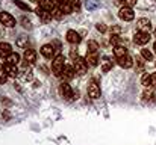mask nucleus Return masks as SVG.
<instances>
[{
	"mask_svg": "<svg viewBox=\"0 0 156 145\" xmlns=\"http://www.w3.org/2000/svg\"><path fill=\"white\" fill-rule=\"evenodd\" d=\"M99 50V44L96 41H88L87 44V53H97Z\"/></svg>",
	"mask_w": 156,
	"mask_h": 145,
	"instance_id": "4be33fe9",
	"label": "nucleus"
},
{
	"mask_svg": "<svg viewBox=\"0 0 156 145\" xmlns=\"http://www.w3.org/2000/svg\"><path fill=\"white\" fill-rule=\"evenodd\" d=\"M30 2H40V0H30Z\"/></svg>",
	"mask_w": 156,
	"mask_h": 145,
	"instance_id": "a19ab883",
	"label": "nucleus"
},
{
	"mask_svg": "<svg viewBox=\"0 0 156 145\" xmlns=\"http://www.w3.org/2000/svg\"><path fill=\"white\" fill-rule=\"evenodd\" d=\"M112 32L118 33V32H120V27H118V26H114V27H112Z\"/></svg>",
	"mask_w": 156,
	"mask_h": 145,
	"instance_id": "4c0bfd02",
	"label": "nucleus"
},
{
	"mask_svg": "<svg viewBox=\"0 0 156 145\" xmlns=\"http://www.w3.org/2000/svg\"><path fill=\"white\" fill-rule=\"evenodd\" d=\"M64 68H65V64H64V56H61V54H58L55 59H53L52 62V70L53 73L58 76V77H61V74H62V71H64Z\"/></svg>",
	"mask_w": 156,
	"mask_h": 145,
	"instance_id": "f03ea898",
	"label": "nucleus"
},
{
	"mask_svg": "<svg viewBox=\"0 0 156 145\" xmlns=\"http://www.w3.org/2000/svg\"><path fill=\"white\" fill-rule=\"evenodd\" d=\"M37 14H38V17L43 20V21H50L53 17H52V14L49 12V11H46V9H43L41 6L40 8H37Z\"/></svg>",
	"mask_w": 156,
	"mask_h": 145,
	"instance_id": "4468645a",
	"label": "nucleus"
},
{
	"mask_svg": "<svg viewBox=\"0 0 156 145\" xmlns=\"http://www.w3.org/2000/svg\"><path fill=\"white\" fill-rule=\"evenodd\" d=\"M117 64H118L121 68H132V65H133V59H132L129 54H126V56L118 57V59H117Z\"/></svg>",
	"mask_w": 156,
	"mask_h": 145,
	"instance_id": "6e6552de",
	"label": "nucleus"
},
{
	"mask_svg": "<svg viewBox=\"0 0 156 145\" xmlns=\"http://www.w3.org/2000/svg\"><path fill=\"white\" fill-rule=\"evenodd\" d=\"M40 6L49 12H52L53 9L56 8V2L55 0H40Z\"/></svg>",
	"mask_w": 156,
	"mask_h": 145,
	"instance_id": "2eb2a0df",
	"label": "nucleus"
},
{
	"mask_svg": "<svg viewBox=\"0 0 156 145\" xmlns=\"http://www.w3.org/2000/svg\"><path fill=\"white\" fill-rule=\"evenodd\" d=\"M5 70H6L8 76H11V77H17V76H18V68H17V65L6 64V65H5Z\"/></svg>",
	"mask_w": 156,
	"mask_h": 145,
	"instance_id": "a211bd4d",
	"label": "nucleus"
},
{
	"mask_svg": "<svg viewBox=\"0 0 156 145\" xmlns=\"http://www.w3.org/2000/svg\"><path fill=\"white\" fill-rule=\"evenodd\" d=\"M99 6V2L97 0H87V8L91 11V9H96Z\"/></svg>",
	"mask_w": 156,
	"mask_h": 145,
	"instance_id": "c85d7f7f",
	"label": "nucleus"
},
{
	"mask_svg": "<svg viewBox=\"0 0 156 145\" xmlns=\"http://www.w3.org/2000/svg\"><path fill=\"white\" fill-rule=\"evenodd\" d=\"M6 79H8V73H6L5 67L0 64V83H5V82H6Z\"/></svg>",
	"mask_w": 156,
	"mask_h": 145,
	"instance_id": "cd10ccee",
	"label": "nucleus"
},
{
	"mask_svg": "<svg viewBox=\"0 0 156 145\" xmlns=\"http://www.w3.org/2000/svg\"><path fill=\"white\" fill-rule=\"evenodd\" d=\"M0 23L5 27H14L15 26V18L8 12H0Z\"/></svg>",
	"mask_w": 156,
	"mask_h": 145,
	"instance_id": "20e7f679",
	"label": "nucleus"
},
{
	"mask_svg": "<svg viewBox=\"0 0 156 145\" xmlns=\"http://www.w3.org/2000/svg\"><path fill=\"white\" fill-rule=\"evenodd\" d=\"M20 62V54L18 53H11L8 57H6V64H12V65H17Z\"/></svg>",
	"mask_w": 156,
	"mask_h": 145,
	"instance_id": "aec40b11",
	"label": "nucleus"
},
{
	"mask_svg": "<svg viewBox=\"0 0 156 145\" xmlns=\"http://www.w3.org/2000/svg\"><path fill=\"white\" fill-rule=\"evenodd\" d=\"M133 41L136 44H140V46H144V44H147L150 41V33H146V32H140L138 30L135 33V36H133Z\"/></svg>",
	"mask_w": 156,
	"mask_h": 145,
	"instance_id": "423d86ee",
	"label": "nucleus"
},
{
	"mask_svg": "<svg viewBox=\"0 0 156 145\" xmlns=\"http://www.w3.org/2000/svg\"><path fill=\"white\" fill-rule=\"evenodd\" d=\"M21 77H23V80H30L32 79V70H24Z\"/></svg>",
	"mask_w": 156,
	"mask_h": 145,
	"instance_id": "2f4dec72",
	"label": "nucleus"
},
{
	"mask_svg": "<svg viewBox=\"0 0 156 145\" xmlns=\"http://www.w3.org/2000/svg\"><path fill=\"white\" fill-rule=\"evenodd\" d=\"M24 60H26V64H35V60H37V51L32 50V48H27L24 51Z\"/></svg>",
	"mask_w": 156,
	"mask_h": 145,
	"instance_id": "f8f14e48",
	"label": "nucleus"
},
{
	"mask_svg": "<svg viewBox=\"0 0 156 145\" xmlns=\"http://www.w3.org/2000/svg\"><path fill=\"white\" fill-rule=\"evenodd\" d=\"M118 17H120L121 20H124V21H132V20L135 18V14H133L132 8L123 6V8L120 9V12H118Z\"/></svg>",
	"mask_w": 156,
	"mask_h": 145,
	"instance_id": "7ed1b4c3",
	"label": "nucleus"
},
{
	"mask_svg": "<svg viewBox=\"0 0 156 145\" xmlns=\"http://www.w3.org/2000/svg\"><path fill=\"white\" fill-rule=\"evenodd\" d=\"M73 68H74V71H76L77 74H85L87 70H88V62H87V59L77 56V57L73 60Z\"/></svg>",
	"mask_w": 156,
	"mask_h": 145,
	"instance_id": "f257e3e1",
	"label": "nucleus"
},
{
	"mask_svg": "<svg viewBox=\"0 0 156 145\" xmlns=\"http://www.w3.org/2000/svg\"><path fill=\"white\" fill-rule=\"evenodd\" d=\"M41 54H43L44 57H47V59H52L53 56H55V48H53L52 44L43 46V47H41Z\"/></svg>",
	"mask_w": 156,
	"mask_h": 145,
	"instance_id": "ddd939ff",
	"label": "nucleus"
},
{
	"mask_svg": "<svg viewBox=\"0 0 156 145\" xmlns=\"http://www.w3.org/2000/svg\"><path fill=\"white\" fill-rule=\"evenodd\" d=\"M136 27H138L140 32L150 33V30H152V23H150L149 18H140V20L136 21Z\"/></svg>",
	"mask_w": 156,
	"mask_h": 145,
	"instance_id": "39448f33",
	"label": "nucleus"
},
{
	"mask_svg": "<svg viewBox=\"0 0 156 145\" xmlns=\"http://www.w3.org/2000/svg\"><path fill=\"white\" fill-rule=\"evenodd\" d=\"M27 43H29V41H27V36H26V38H20V40L17 41V44H18L20 47L26 48V50H27Z\"/></svg>",
	"mask_w": 156,
	"mask_h": 145,
	"instance_id": "473e14b6",
	"label": "nucleus"
},
{
	"mask_svg": "<svg viewBox=\"0 0 156 145\" xmlns=\"http://www.w3.org/2000/svg\"><path fill=\"white\" fill-rule=\"evenodd\" d=\"M103 65H102V70H103L105 73L106 71H109L111 68H112V60H109V57H103Z\"/></svg>",
	"mask_w": 156,
	"mask_h": 145,
	"instance_id": "b1692460",
	"label": "nucleus"
},
{
	"mask_svg": "<svg viewBox=\"0 0 156 145\" xmlns=\"http://www.w3.org/2000/svg\"><path fill=\"white\" fill-rule=\"evenodd\" d=\"M74 74H76L74 68H73L71 65H65V68H64L61 77H64V80H71V79L74 77Z\"/></svg>",
	"mask_w": 156,
	"mask_h": 145,
	"instance_id": "9b49d317",
	"label": "nucleus"
},
{
	"mask_svg": "<svg viewBox=\"0 0 156 145\" xmlns=\"http://www.w3.org/2000/svg\"><path fill=\"white\" fill-rule=\"evenodd\" d=\"M111 44H114L115 47H117V46H121V40H120L117 35H112V36H111Z\"/></svg>",
	"mask_w": 156,
	"mask_h": 145,
	"instance_id": "72a5a7b5",
	"label": "nucleus"
},
{
	"mask_svg": "<svg viewBox=\"0 0 156 145\" xmlns=\"http://www.w3.org/2000/svg\"><path fill=\"white\" fill-rule=\"evenodd\" d=\"M87 62H88V65H93V67L99 65V54L97 53H87Z\"/></svg>",
	"mask_w": 156,
	"mask_h": 145,
	"instance_id": "f3484780",
	"label": "nucleus"
},
{
	"mask_svg": "<svg viewBox=\"0 0 156 145\" xmlns=\"http://www.w3.org/2000/svg\"><path fill=\"white\" fill-rule=\"evenodd\" d=\"M70 5H71L73 11L79 12V9H80V0H70Z\"/></svg>",
	"mask_w": 156,
	"mask_h": 145,
	"instance_id": "c756f323",
	"label": "nucleus"
},
{
	"mask_svg": "<svg viewBox=\"0 0 156 145\" xmlns=\"http://www.w3.org/2000/svg\"><path fill=\"white\" fill-rule=\"evenodd\" d=\"M155 36H156V29H155Z\"/></svg>",
	"mask_w": 156,
	"mask_h": 145,
	"instance_id": "79ce46f5",
	"label": "nucleus"
},
{
	"mask_svg": "<svg viewBox=\"0 0 156 145\" xmlns=\"http://www.w3.org/2000/svg\"><path fill=\"white\" fill-rule=\"evenodd\" d=\"M67 41L70 44H79L80 43V35L76 30H68L67 32Z\"/></svg>",
	"mask_w": 156,
	"mask_h": 145,
	"instance_id": "9d476101",
	"label": "nucleus"
},
{
	"mask_svg": "<svg viewBox=\"0 0 156 145\" xmlns=\"http://www.w3.org/2000/svg\"><path fill=\"white\" fill-rule=\"evenodd\" d=\"M14 3H15L20 9H23V11H27V12H29V9H30V8H29L26 3H23V2H20V0H14Z\"/></svg>",
	"mask_w": 156,
	"mask_h": 145,
	"instance_id": "7c9ffc66",
	"label": "nucleus"
},
{
	"mask_svg": "<svg viewBox=\"0 0 156 145\" xmlns=\"http://www.w3.org/2000/svg\"><path fill=\"white\" fill-rule=\"evenodd\" d=\"M96 27H97L99 32H106V26H105V24H97Z\"/></svg>",
	"mask_w": 156,
	"mask_h": 145,
	"instance_id": "e433bc0d",
	"label": "nucleus"
},
{
	"mask_svg": "<svg viewBox=\"0 0 156 145\" xmlns=\"http://www.w3.org/2000/svg\"><path fill=\"white\" fill-rule=\"evenodd\" d=\"M50 14H52V17H53V18H56V20H61V18L64 17V14H62V11H61V9H59L58 6H56V8L53 9L52 12H50Z\"/></svg>",
	"mask_w": 156,
	"mask_h": 145,
	"instance_id": "a878e982",
	"label": "nucleus"
},
{
	"mask_svg": "<svg viewBox=\"0 0 156 145\" xmlns=\"http://www.w3.org/2000/svg\"><path fill=\"white\" fill-rule=\"evenodd\" d=\"M58 8L62 11V14H71V12H73V8H71L70 2H67V3H59Z\"/></svg>",
	"mask_w": 156,
	"mask_h": 145,
	"instance_id": "412c9836",
	"label": "nucleus"
},
{
	"mask_svg": "<svg viewBox=\"0 0 156 145\" xmlns=\"http://www.w3.org/2000/svg\"><path fill=\"white\" fill-rule=\"evenodd\" d=\"M58 3H67V2H70V0H56Z\"/></svg>",
	"mask_w": 156,
	"mask_h": 145,
	"instance_id": "58836bf2",
	"label": "nucleus"
},
{
	"mask_svg": "<svg viewBox=\"0 0 156 145\" xmlns=\"http://www.w3.org/2000/svg\"><path fill=\"white\" fill-rule=\"evenodd\" d=\"M88 95L91 97V98H99V97H100V88H99L97 83L91 82V83L88 85Z\"/></svg>",
	"mask_w": 156,
	"mask_h": 145,
	"instance_id": "1a4fd4ad",
	"label": "nucleus"
},
{
	"mask_svg": "<svg viewBox=\"0 0 156 145\" xmlns=\"http://www.w3.org/2000/svg\"><path fill=\"white\" fill-rule=\"evenodd\" d=\"M11 53H12V48H11V46L8 43H2L0 44V57H5L6 59Z\"/></svg>",
	"mask_w": 156,
	"mask_h": 145,
	"instance_id": "dca6fc26",
	"label": "nucleus"
},
{
	"mask_svg": "<svg viewBox=\"0 0 156 145\" xmlns=\"http://www.w3.org/2000/svg\"><path fill=\"white\" fill-rule=\"evenodd\" d=\"M123 3H124V6H129V8H132L133 5H136V0H123Z\"/></svg>",
	"mask_w": 156,
	"mask_h": 145,
	"instance_id": "f704fd0d",
	"label": "nucleus"
},
{
	"mask_svg": "<svg viewBox=\"0 0 156 145\" xmlns=\"http://www.w3.org/2000/svg\"><path fill=\"white\" fill-rule=\"evenodd\" d=\"M153 50H155V53H156V43L153 44Z\"/></svg>",
	"mask_w": 156,
	"mask_h": 145,
	"instance_id": "ea45409f",
	"label": "nucleus"
},
{
	"mask_svg": "<svg viewBox=\"0 0 156 145\" xmlns=\"http://www.w3.org/2000/svg\"><path fill=\"white\" fill-rule=\"evenodd\" d=\"M127 54V48L124 47V46H117V47H114V56L118 59V57H121V56H126Z\"/></svg>",
	"mask_w": 156,
	"mask_h": 145,
	"instance_id": "6ab92c4d",
	"label": "nucleus"
},
{
	"mask_svg": "<svg viewBox=\"0 0 156 145\" xmlns=\"http://www.w3.org/2000/svg\"><path fill=\"white\" fill-rule=\"evenodd\" d=\"M59 92H61V95L64 97L65 100H73V92L74 91H71V88H70L68 83H62L59 86Z\"/></svg>",
	"mask_w": 156,
	"mask_h": 145,
	"instance_id": "0eeeda50",
	"label": "nucleus"
},
{
	"mask_svg": "<svg viewBox=\"0 0 156 145\" xmlns=\"http://www.w3.org/2000/svg\"><path fill=\"white\" fill-rule=\"evenodd\" d=\"M143 97H144V100H147V101H156V94L152 92V91H146V92L143 94Z\"/></svg>",
	"mask_w": 156,
	"mask_h": 145,
	"instance_id": "393cba45",
	"label": "nucleus"
},
{
	"mask_svg": "<svg viewBox=\"0 0 156 145\" xmlns=\"http://www.w3.org/2000/svg\"><path fill=\"white\" fill-rule=\"evenodd\" d=\"M21 23H23V26H24V27H30V21H29V20H26L24 17L21 18Z\"/></svg>",
	"mask_w": 156,
	"mask_h": 145,
	"instance_id": "c9c22d12",
	"label": "nucleus"
},
{
	"mask_svg": "<svg viewBox=\"0 0 156 145\" xmlns=\"http://www.w3.org/2000/svg\"><path fill=\"white\" fill-rule=\"evenodd\" d=\"M141 56H143L146 60H152V59H153L152 51H150V50H147V48H143V50H141Z\"/></svg>",
	"mask_w": 156,
	"mask_h": 145,
	"instance_id": "bb28decb",
	"label": "nucleus"
},
{
	"mask_svg": "<svg viewBox=\"0 0 156 145\" xmlns=\"http://www.w3.org/2000/svg\"><path fill=\"white\" fill-rule=\"evenodd\" d=\"M141 82H143V85H144L146 88H153V86H152V74H144Z\"/></svg>",
	"mask_w": 156,
	"mask_h": 145,
	"instance_id": "5701e85b",
	"label": "nucleus"
}]
</instances>
